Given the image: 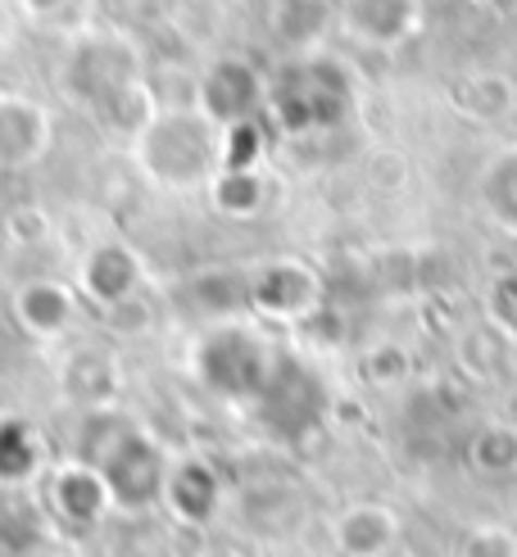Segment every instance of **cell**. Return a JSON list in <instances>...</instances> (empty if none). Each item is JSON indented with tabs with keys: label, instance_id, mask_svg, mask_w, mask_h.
I'll return each instance as SVG.
<instances>
[{
	"label": "cell",
	"instance_id": "obj_10",
	"mask_svg": "<svg viewBox=\"0 0 517 557\" xmlns=\"http://www.w3.org/2000/svg\"><path fill=\"white\" fill-rule=\"evenodd\" d=\"M163 498L173 504V512L190 525H205L218 512V498H223V481L205 458H186L177 467H169L163 476Z\"/></svg>",
	"mask_w": 517,
	"mask_h": 557
},
{
	"label": "cell",
	"instance_id": "obj_9",
	"mask_svg": "<svg viewBox=\"0 0 517 557\" xmlns=\"http://www.w3.org/2000/svg\"><path fill=\"white\" fill-rule=\"evenodd\" d=\"M332 544L341 557H386L399 544V517L386 504H349L332 521Z\"/></svg>",
	"mask_w": 517,
	"mask_h": 557
},
{
	"label": "cell",
	"instance_id": "obj_6",
	"mask_svg": "<svg viewBox=\"0 0 517 557\" xmlns=\"http://www.w3.org/2000/svg\"><path fill=\"white\" fill-rule=\"evenodd\" d=\"M318 276L305 268V263H268L255 272V282H250V309L263 313V318H278V322H295V318H305L318 309Z\"/></svg>",
	"mask_w": 517,
	"mask_h": 557
},
{
	"label": "cell",
	"instance_id": "obj_2",
	"mask_svg": "<svg viewBox=\"0 0 517 557\" xmlns=\"http://www.w3.org/2000/svg\"><path fill=\"white\" fill-rule=\"evenodd\" d=\"M268 104L286 132H322L349 109V87L327 60H291V69L268 91Z\"/></svg>",
	"mask_w": 517,
	"mask_h": 557
},
{
	"label": "cell",
	"instance_id": "obj_17",
	"mask_svg": "<svg viewBox=\"0 0 517 557\" xmlns=\"http://www.w3.org/2000/svg\"><path fill=\"white\" fill-rule=\"evenodd\" d=\"M485 304H490V313H495V322H504V326L517 331V268L504 272V276H495V286H490Z\"/></svg>",
	"mask_w": 517,
	"mask_h": 557
},
{
	"label": "cell",
	"instance_id": "obj_14",
	"mask_svg": "<svg viewBox=\"0 0 517 557\" xmlns=\"http://www.w3.org/2000/svg\"><path fill=\"white\" fill-rule=\"evenodd\" d=\"M477 195H481L485 213L495 218L504 232H517V150H504L485 163Z\"/></svg>",
	"mask_w": 517,
	"mask_h": 557
},
{
	"label": "cell",
	"instance_id": "obj_3",
	"mask_svg": "<svg viewBox=\"0 0 517 557\" xmlns=\"http://www.w3.org/2000/svg\"><path fill=\"white\" fill-rule=\"evenodd\" d=\"M91 467L100 471L114 508H127V512L150 508L163 494V476H169V462L155 449V440L136 435V431H119L114 444H109V454Z\"/></svg>",
	"mask_w": 517,
	"mask_h": 557
},
{
	"label": "cell",
	"instance_id": "obj_16",
	"mask_svg": "<svg viewBox=\"0 0 517 557\" xmlns=\"http://www.w3.org/2000/svg\"><path fill=\"white\" fill-rule=\"evenodd\" d=\"M463 557H517V535L508 525H472L463 535Z\"/></svg>",
	"mask_w": 517,
	"mask_h": 557
},
{
	"label": "cell",
	"instance_id": "obj_11",
	"mask_svg": "<svg viewBox=\"0 0 517 557\" xmlns=\"http://www.w3.org/2000/svg\"><path fill=\"white\" fill-rule=\"evenodd\" d=\"M345 23L368 41L391 46L414 33L418 0H345Z\"/></svg>",
	"mask_w": 517,
	"mask_h": 557
},
{
	"label": "cell",
	"instance_id": "obj_5",
	"mask_svg": "<svg viewBox=\"0 0 517 557\" xmlns=\"http://www.w3.org/2000/svg\"><path fill=\"white\" fill-rule=\"evenodd\" d=\"M263 104H268L263 77L245 60H218L200 82V114L223 132L241 127V123H255Z\"/></svg>",
	"mask_w": 517,
	"mask_h": 557
},
{
	"label": "cell",
	"instance_id": "obj_15",
	"mask_svg": "<svg viewBox=\"0 0 517 557\" xmlns=\"http://www.w3.org/2000/svg\"><path fill=\"white\" fill-rule=\"evenodd\" d=\"M468 458L477 471H485V476H508V471H517V431L513 426H481L468 444Z\"/></svg>",
	"mask_w": 517,
	"mask_h": 557
},
{
	"label": "cell",
	"instance_id": "obj_18",
	"mask_svg": "<svg viewBox=\"0 0 517 557\" xmlns=\"http://www.w3.org/2000/svg\"><path fill=\"white\" fill-rule=\"evenodd\" d=\"M27 5V14H37V18H50V14H60L69 0H23Z\"/></svg>",
	"mask_w": 517,
	"mask_h": 557
},
{
	"label": "cell",
	"instance_id": "obj_12",
	"mask_svg": "<svg viewBox=\"0 0 517 557\" xmlns=\"http://www.w3.org/2000/svg\"><path fill=\"white\" fill-rule=\"evenodd\" d=\"M54 508H60L69 521H100L109 508H114V498H109L100 471L91 462H73L54 476Z\"/></svg>",
	"mask_w": 517,
	"mask_h": 557
},
{
	"label": "cell",
	"instance_id": "obj_7",
	"mask_svg": "<svg viewBox=\"0 0 517 557\" xmlns=\"http://www.w3.org/2000/svg\"><path fill=\"white\" fill-rule=\"evenodd\" d=\"M50 150V114L33 96H0V169L23 173Z\"/></svg>",
	"mask_w": 517,
	"mask_h": 557
},
{
	"label": "cell",
	"instance_id": "obj_13",
	"mask_svg": "<svg viewBox=\"0 0 517 557\" xmlns=\"http://www.w3.org/2000/svg\"><path fill=\"white\" fill-rule=\"evenodd\" d=\"M213 209L227 218H255L263 209V173L259 163H223L209 182Z\"/></svg>",
	"mask_w": 517,
	"mask_h": 557
},
{
	"label": "cell",
	"instance_id": "obj_8",
	"mask_svg": "<svg viewBox=\"0 0 517 557\" xmlns=\"http://www.w3.org/2000/svg\"><path fill=\"white\" fill-rule=\"evenodd\" d=\"M77 286L73 282H54V276H33L14 290V322L37 341H54L64 336L77 318Z\"/></svg>",
	"mask_w": 517,
	"mask_h": 557
},
{
	"label": "cell",
	"instance_id": "obj_1",
	"mask_svg": "<svg viewBox=\"0 0 517 557\" xmlns=\"http://www.w3.org/2000/svg\"><path fill=\"white\" fill-rule=\"evenodd\" d=\"M223 146H227V132L209 123L200 109H190V114L186 109L155 114L132 141L141 173L169 190L209 186L213 173L223 169Z\"/></svg>",
	"mask_w": 517,
	"mask_h": 557
},
{
	"label": "cell",
	"instance_id": "obj_4",
	"mask_svg": "<svg viewBox=\"0 0 517 557\" xmlns=\"http://www.w3.org/2000/svg\"><path fill=\"white\" fill-rule=\"evenodd\" d=\"M77 295L96 304V309H119V304L136 299L146 286V268H141V255L123 240H100L91 245L87 255L77 263V276H73Z\"/></svg>",
	"mask_w": 517,
	"mask_h": 557
}]
</instances>
